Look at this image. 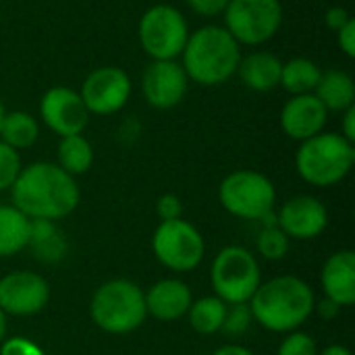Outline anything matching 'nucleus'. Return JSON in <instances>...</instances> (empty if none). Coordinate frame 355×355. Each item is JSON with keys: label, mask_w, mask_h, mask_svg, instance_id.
Segmentation results:
<instances>
[{"label": "nucleus", "mask_w": 355, "mask_h": 355, "mask_svg": "<svg viewBox=\"0 0 355 355\" xmlns=\"http://www.w3.org/2000/svg\"><path fill=\"white\" fill-rule=\"evenodd\" d=\"M12 206L27 218L60 220L79 206V185L56 162H33L21 168L10 187Z\"/></svg>", "instance_id": "f257e3e1"}, {"label": "nucleus", "mask_w": 355, "mask_h": 355, "mask_svg": "<svg viewBox=\"0 0 355 355\" xmlns=\"http://www.w3.org/2000/svg\"><path fill=\"white\" fill-rule=\"evenodd\" d=\"M314 302V291L306 281L285 275L260 283L248 304L254 320L266 331L293 333L312 316Z\"/></svg>", "instance_id": "f03ea898"}, {"label": "nucleus", "mask_w": 355, "mask_h": 355, "mask_svg": "<svg viewBox=\"0 0 355 355\" xmlns=\"http://www.w3.org/2000/svg\"><path fill=\"white\" fill-rule=\"evenodd\" d=\"M181 56V67L189 81L214 87L227 83L237 73L241 48L225 27L204 25L189 33Z\"/></svg>", "instance_id": "7ed1b4c3"}, {"label": "nucleus", "mask_w": 355, "mask_h": 355, "mask_svg": "<svg viewBox=\"0 0 355 355\" xmlns=\"http://www.w3.org/2000/svg\"><path fill=\"white\" fill-rule=\"evenodd\" d=\"M355 148L341 133L322 131L300 141L295 154L297 175L314 187H331L341 183L354 168Z\"/></svg>", "instance_id": "20e7f679"}, {"label": "nucleus", "mask_w": 355, "mask_h": 355, "mask_svg": "<svg viewBox=\"0 0 355 355\" xmlns=\"http://www.w3.org/2000/svg\"><path fill=\"white\" fill-rule=\"evenodd\" d=\"M89 314L96 327L108 335L133 333L148 316L144 291L127 279L106 281L96 289Z\"/></svg>", "instance_id": "39448f33"}, {"label": "nucleus", "mask_w": 355, "mask_h": 355, "mask_svg": "<svg viewBox=\"0 0 355 355\" xmlns=\"http://www.w3.org/2000/svg\"><path fill=\"white\" fill-rule=\"evenodd\" d=\"M220 206L243 220H264L275 212L277 189L272 181L258 171H233L218 185Z\"/></svg>", "instance_id": "423d86ee"}, {"label": "nucleus", "mask_w": 355, "mask_h": 355, "mask_svg": "<svg viewBox=\"0 0 355 355\" xmlns=\"http://www.w3.org/2000/svg\"><path fill=\"white\" fill-rule=\"evenodd\" d=\"M210 281L214 295L225 304H248L262 283L258 260L241 245L223 248L212 262Z\"/></svg>", "instance_id": "0eeeda50"}, {"label": "nucleus", "mask_w": 355, "mask_h": 355, "mask_svg": "<svg viewBox=\"0 0 355 355\" xmlns=\"http://www.w3.org/2000/svg\"><path fill=\"white\" fill-rule=\"evenodd\" d=\"M137 37L152 60H175L187 44L189 25L179 8L171 4H154L141 15Z\"/></svg>", "instance_id": "6e6552de"}, {"label": "nucleus", "mask_w": 355, "mask_h": 355, "mask_svg": "<svg viewBox=\"0 0 355 355\" xmlns=\"http://www.w3.org/2000/svg\"><path fill=\"white\" fill-rule=\"evenodd\" d=\"M225 29L239 46H262L277 35L283 25L281 0H229Z\"/></svg>", "instance_id": "1a4fd4ad"}, {"label": "nucleus", "mask_w": 355, "mask_h": 355, "mask_svg": "<svg viewBox=\"0 0 355 355\" xmlns=\"http://www.w3.org/2000/svg\"><path fill=\"white\" fill-rule=\"evenodd\" d=\"M152 252L164 268L173 272H189L202 264L206 243L191 223L177 218L158 225L152 237Z\"/></svg>", "instance_id": "9d476101"}, {"label": "nucleus", "mask_w": 355, "mask_h": 355, "mask_svg": "<svg viewBox=\"0 0 355 355\" xmlns=\"http://www.w3.org/2000/svg\"><path fill=\"white\" fill-rule=\"evenodd\" d=\"M131 89L133 85H131V77L127 75V71H123L121 67L106 64V67L94 69L83 79L79 96L89 114L108 116V114L123 110V106L131 98Z\"/></svg>", "instance_id": "9b49d317"}, {"label": "nucleus", "mask_w": 355, "mask_h": 355, "mask_svg": "<svg viewBox=\"0 0 355 355\" xmlns=\"http://www.w3.org/2000/svg\"><path fill=\"white\" fill-rule=\"evenodd\" d=\"M40 116L44 125L60 137L79 135L89 123V112L73 87L54 85L40 98Z\"/></svg>", "instance_id": "f8f14e48"}, {"label": "nucleus", "mask_w": 355, "mask_h": 355, "mask_svg": "<svg viewBox=\"0 0 355 355\" xmlns=\"http://www.w3.org/2000/svg\"><path fill=\"white\" fill-rule=\"evenodd\" d=\"M50 302L48 281L31 270H17L0 279V310L6 316L40 314Z\"/></svg>", "instance_id": "ddd939ff"}, {"label": "nucleus", "mask_w": 355, "mask_h": 355, "mask_svg": "<svg viewBox=\"0 0 355 355\" xmlns=\"http://www.w3.org/2000/svg\"><path fill=\"white\" fill-rule=\"evenodd\" d=\"M189 77L177 60H152L141 75V94L156 110H171L183 102Z\"/></svg>", "instance_id": "4468645a"}, {"label": "nucleus", "mask_w": 355, "mask_h": 355, "mask_svg": "<svg viewBox=\"0 0 355 355\" xmlns=\"http://www.w3.org/2000/svg\"><path fill=\"white\" fill-rule=\"evenodd\" d=\"M277 225L289 239L308 241L329 227V210L314 196H295L277 212Z\"/></svg>", "instance_id": "2eb2a0df"}, {"label": "nucleus", "mask_w": 355, "mask_h": 355, "mask_svg": "<svg viewBox=\"0 0 355 355\" xmlns=\"http://www.w3.org/2000/svg\"><path fill=\"white\" fill-rule=\"evenodd\" d=\"M329 121L327 108L314 94L291 96L281 108V129L287 137L295 141H306L324 131Z\"/></svg>", "instance_id": "dca6fc26"}, {"label": "nucleus", "mask_w": 355, "mask_h": 355, "mask_svg": "<svg viewBox=\"0 0 355 355\" xmlns=\"http://www.w3.org/2000/svg\"><path fill=\"white\" fill-rule=\"evenodd\" d=\"M146 297V312L160 322H175L187 316V310L193 302L189 287L179 279H162L154 283Z\"/></svg>", "instance_id": "f3484780"}, {"label": "nucleus", "mask_w": 355, "mask_h": 355, "mask_svg": "<svg viewBox=\"0 0 355 355\" xmlns=\"http://www.w3.org/2000/svg\"><path fill=\"white\" fill-rule=\"evenodd\" d=\"M320 285H322L324 297L333 300L341 308L354 306L355 254L352 250H341L327 258L322 272H320Z\"/></svg>", "instance_id": "a211bd4d"}, {"label": "nucleus", "mask_w": 355, "mask_h": 355, "mask_svg": "<svg viewBox=\"0 0 355 355\" xmlns=\"http://www.w3.org/2000/svg\"><path fill=\"white\" fill-rule=\"evenodd\" d=\"M281 69H283V60L277 54L258 50L248 56H241L235 75H239L241 83L248 89L266 94V92H272L275 87H279Z\"/></svg>", "instance_id": "6ab92c4d"}, {"label": "nucleus", "mask_w": 355, "mask_h": 355, "mask_svg": "<svg viewBox=\"0 0 355 355\" xmlns=\"http://www.w3.org/2000/svg\"><path fill=\"white\" fill-rule=\"evenodd\" d=\"M314 96L327 108V112H345L355 106V81L343 69L322 71Z\"/></svg>", "instance_id": "aec40b11"}, {"label": "nucleus", "mask_w": 355, "mask_h": 355, "mask_svg": "<svg viewBox=\"0 0 355 355\" xmlns=\"http://www.w3.org/2000/svg\"><path fill=\"white\" fill-rule=\"evenodd\" d=\"M320 67L306 58V56H295L287 62H283L281 69V87L291 94V96H302V94H314L318 81H320Z\"/></svg>", "instance_id": "412c9836"}, {"label": "nucleus", "mask_w": 355, "mask_h": 355, "mask_svg": "<svg viewBox=\"0 0 355 355\" xmlns=\"http://www.w3.org/2000/svg\"><path fill=\"white\" fill-rule=\"evenodd\" d=\"M29 243V218L15 206H0V258L25 250Z\"/></svg>", "instance_id": "4be33fe9"}, {"label": "nucleus", "mask_w": 355, "mask_h": 355, "mask_svg": "<svg viewBox=\"0 0 355 355\" xmlns=\"http://www.w3.org/2000/svg\"><path fill=\"white\" fill-rule=\"evenodd\" d=\"M40 137V125L33 114L23 110L6 112L0 123V141L19 150L31 148Z\"/></svg>", "instance_id": "5701e85b"}, {"label": "nucleus", "mask_w": 355, "mask_h": 355, "mask_svg": "<svg viewBox=\"0 0 355 355\" xmlns=\"http://www.w3.org/2000/svg\"><path fill=\"white\" fill-rule=\"evenodd\" d=\"M56 158H58V166L71 177L85 175L94 164V148L83 137V133L67 135V137H60Z\"/></svg>", "instance_id": "b1692460"}, {"label": "nucleus", "mask_w": 355, "mask_h": 355, "mask_svg": "<svg viewBox=\"0 0 355 355\" xmlns=\"http://www.w3.org/2000/svg\"><path fill=\"white\" fill-rule=\"evenodd\" d=\"M225 312H227V304L218 300L216 295H210V297H200L198 302H191L187 310V318L196 333L214 335V333H220Z\"/></svg>", "instance_id": "393cba45"}, {"label": "nucleus", "mask_w": 355, "mask_h": 355, "mask_svg": "<svg viewBox=\"0 0 355 355\" xmlns=\"http://www.w3.org/2000/svg\"><path fill=\"white\" fill-rule=\"evenodd\" d=\"M289 241L279 225H264L258 235V254L266 260H283L289 252Z\"/></svg>", "instance_id": "a878e982"}, {"label": "nucleus", "mask_w": 355, "mask_h": 355, "mask_svg": "<svg viewBox=\"0 0 355 355\" xmlns=\"http://www.w3.org/2000/svg\"><path fill=\"white\" fill-rule=\"evenodd\" d=\"M252 322H254V316H252L250 304H231V306L227 304L220 331L229 337H239L250 329Z\"/></svg>", "instance_id": "bb28decb"}, {"label": "nucleus", "mask_w": 355, "mask_h": 355, "mask_svg": "<svg viewBox=\"0 0 355 355\" xmlns=\"http://www.w3.org/2000/svg\"><path fill=\"white\" fill-rule=\"evenodd\" d=\"M21 156L15 148L0 141V191L10 189L21 173Z\"/></svg>", "instance_id": "cd10ccee"}, {"label": "nucleus", "mask_w": 355, "mask_h": 355, "mask_svg": "<svg viewBox=\"0 0 355 355\" xmlns=\"http://www.w3.org/2000/svg\"><path fill=\"white\" fill-rule=\"evenodd\" d=\"M279 355H318V345L308 333L293 331L279 345Z\"/></svg>", "instance_id": "c85d7f7f"}, {"label": "nucleus", "mask_w": 355, "mask_h": 355, "mask_svg": "<svg viewBox=\"0 0 355 355\" xmlns=\"http://www.w3.org/2000/svg\"><path fill=\"white\" fill-rule=\"evenodd\" d=\"M0 355H46L40 345H35L31 339L25 337H12L4 339L0 343Z\"/></svg>", "instance_id": "c756f323"}, {"label": "nucleus", "mask_w": 355, "mask_h": 355, "mask_svg": "<svg viewBox=\"0 0 355 355\" xmlns=\"http://www.w3.org/2000/svg\"><path fill=\"white\" fill-rule=\"evenodd\" d=\"M156 214H158L160 223L177 220L183 214V204H181V200L175 193H164L156 202Z\"/></svg>", "instance_id": "7c9ffc66"}, {"label": "nucleus", "mask_w": 355, "mask_h": 355, "mask_svg": "<svg viewBox=\"0 0 355 355\" xmlns=\"http://www.w3.org/2000/svg\"><path fill=\"white\" fill-rule=\"evenodd\" d=\"M187 6L200 17H218L225 12L229 0H185Z\"/></svg>", "instance_id": "2f4dec72"}, {"label": "nucleus", "mask_w": 355, "mask_h": 355, "mask_svg": "<svg viewBox=\"0 0 355 355\" xmlns=\"http://www.w3.org/2000/svg\"><path fill=\"white\" fill-rule=\"evenodd\" d=\"M337 44L341 52L347 58H355V19L352 17L339 31H337Z\"/></svg>", "instance_id": "473e14b6"}, {"label": "nucleus", "mask_w": 355, "mask_h": 355, "mask_svg": "<svg viewBox=\"0 0 355 355\" xmlns=\"http://www.w3.org/2000/svg\"><path fill=\"white\" fill-rule=\"evenodd\" d=\"M349 19H352V15H349V10L343 8V6H331V8L324 12V23H327V27L333 29L335 33H337Z\"/></svg>", "instance_id": "72a5a7b5"}, {"label": "nucleus", "mask_w": 355, "mask_h": 355, "mask_svg": "<svg viewBox=\"0 0 355 355\" xmlns=\"http://www.w3.org/2000/svg\"><path fill=\"white\" fill-rule=\"evenodd\" d=\"M339 310H341V306L335 304V302L329 300V297H322L320 302H314V312H318V316H320L322 320H333V318L339 314Z\"/></svg>", "instance_id": "f704fd0d"}, {"label": "nucleus", "mask_w": 355, "mask_h": 355, "mask_svg": "<svg viewBox=\"0 0 355 355\" xmlns=\"http://www.w3.org/2000/svg\"><path fill=\"white\" fill-rule=\"evenodd\" d=\"M341 135L355 144V106H352L349 110L343 112V129H341Z\"/></svg>", "instance_id": "c9c22d12"}, {"label": "nucleus", "mask_w": 355, "mask_h": 355, "mask_svg": "<svg viewBox=\"0 0 355 355\" xmlns=\"http://www.w3.org/2000/svg\"><path fill=\"white\" fill-rule=\"evenodd\" d=\"M212 355H256L252 349L243 347V345H235V343H229V345H223L218 347Z\"/></svg>", "instance_id": "e433bc0d"}, {"label": "nucleus", "mask_w": 355, "mask_h": 355, "mask_svg": "<svg viewBox=\"0 0 355 355\" xmlns=\"http://www.w3.org/2000/svg\"><path fill=\"white\" fill-rule=\"evenodd\" d=\"M318 355H352V352L345 345H329L322 352H318Z\"/></svg>", "instance_id": "4c0bfd02"}, {"label": "nucleus", "mask_w": 355, "mask_h": 355, "mask_svg": "<svg viewBox=\"0 0 355 355\" xmlns=\"http://www.w3.org/2000/svg\"><path fill=\"white\" fill-rule=\"evenodd\" d=\"M4 337H6V314L0 310V343L4 341Z\"/></svg>", "instance_id": "58836bf2"}, {"label": "nucleus", "mask_w": 355, "mask_h": 355, "mask_svg": "<svg viewBox=\"0 0 355 355\" xmlns=\"http://www.w3.org/2000/svg\"><path fill=\"white\" fill-rule=\"evenodd\" d=\"M4 114H6V110H4V104H2V100H0V123H2V119H4Z\"/></svg>", "instance_id": "ea45409f"}]
</instances>
